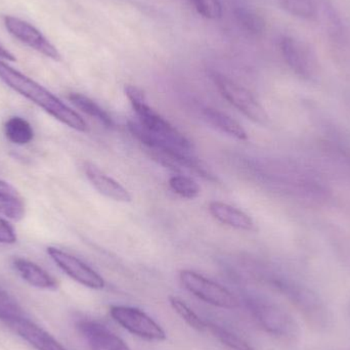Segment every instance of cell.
<instances>
[{"label": "cell", "mask_w": 350, "mask_h": 350, "mask_svg": "<svg viewBox=\"0 0 350 350\" xmlns=\"http://www.w3.org/2000/svg\"><path fill=\"white\" fill-rule=\"evenodd\" d=\"M83 170L88 180L96 187L98 193L106 196L109 199L114 200V201H131V196L129 191L124 187H122L118 181L104 174L94 164L85 162L83 164Z\"/></svg>", "instance_id": "cell-10"}, {"label": "cell", "mask_w": 350, "mask_h": 350, "mask_svg": "<svg viewBox=\"0 0 350 350\" xmlns=\"http://www.w3.org/2000/svg\"><path fill=\"white\" fill-rule=\"evenodd\" d=\"M214 83L217 86L221 96L230 105L238 109L247 118L256 123H265L267 120L265 111L255 100L254 96L239 84L226 78L221 74H212Z\"/></svg>", "instance_id": "cell-5"}, {"label": "cell", "mask_w": 350, "mask_h": 350, "mask_svg": "<svg viewBox=\"0 0 350 350\" xmlns=\"http://www.w3.org/2000/svg\"><path fill=\"white\" fill-rule=\"evenodd\" d=\"M12 267L26 283L37 289L55 290L59 287V283L51 273L28 259L14 258Z\"/></svg>", "instance_id": "cell-11"}, {"label": "cell", "mask_w": 350, "mask_h": 350, "mask_svg": "<svg viewBox=\"0 0 350 350\" xmlns=\"http://www.w3.org/2000/svg\"><path fill=\"white\" fill-rule=\"evenodd\" d=\"M196 10L208 20H217L221 16L222 8L219 0H191Z\"/></svg>", "instance_id": "cell-24"}, {"label": "cell", "mask_w": 350, "mask_h": 350, "mask_svg": "<svg viewBox=\"0 0 350 350\" xmlns=\"http://www.w3.org/2000/svg\"><path fill=\"white\" fill-rule=\"evenodd\" d=\"M280 47L288 65L297 73L306 75L310 67V53L304 43L293 37L285 36L281 39Z\"/></svg>", "instance_id": "cell-12"}, {"label": "cell", "mask_w": 350, "mask_h": 350, "mask_svg": "<svg viewBox=\"0 0 350 350\" xmlns=\"http://www.w3.org/2000/svg\"><path fill=\"white\" fill-rule=\"evenodd\" d=\"M250 308L257 322L267 333L283 340H297L299 326L285 310L265 301L252 302Z\"/></svg>", "instance_id": "cell-3"}, {"label": "cell", "mask_w": 350, "mask_h": 350, "mask_svg": "<svg viewBox=\"0 0 350 350\" xmlns=\"http://www.w3.org/2000/svg\"><path fill=\"white\" fill-rule=\"evenodd\" d=\"M237 21L246 32L252 35H260L265 30V21L260 14L247 8H237Z\"/></svg>", "instance_id": "cell-20"}, {"label": "cell", "mask_w": 350, "mask_h": 350, "mask_svg": "<svg viewBox=\"0 0 350 350\" xmlns=\"http://www.w3.org/2000/svg\"><path fill=\"white\" fill-rule=\"evenodd\" d=\"M27 318L18 300L0 285V321L12 327L18 321Z\"/></svg>", "instance_id": "cell-17"}, {"label": "cell", "mask_w": 350, "mask_h": 350, "mask_svg": "<svg viewBox=\"0 0 350 350\" xmlns=\"http://www.w3.org/2000/svg\"><path fill=\"white\" fill-rule=\"evenodd\" d=\"M26 213V206L18 189L0 179V214L18 221L23 219Z\"/></svg>", "instance_id": "cell-14"}, {"label": "cell", "mask_w": 350, "mask_h": 350, "mask_svg": "<svg viewBox=\"0 0 350 350\" xmlns=\"http://www.w3.org/2000/svg\"><path fill=\"white\" fill-rule=\"evenodd\" d=\"M47 254L51 260L74 281L79 283L84 287L94 290L104 289L105 280L102 275H98L90 265L80 260L77 257L70 253L55 247H49L46 249Z\"/></svg>", "instance_id": "cell-6"}, {"label": "cell", "mask_w": 350, "mask_h": 350, "mask_svg": "<svg viewBox=\"0 0 350 350\" xmlns=\"http://www.w3.org/2000/svg\"><path fill=\"white\" fill-rule=\"evenodd\" d=\"M204 117L209 124L217 129L218 131L241 141L247 139V133L242 125L228 115L214 109H206L204 110Z\"/></svg>", "instance_id": "cell-15"}, {"label": "cell", "mask_w": 350, "mask_h": 350, "mask_svg": "<svg viewBox=\"0 0 350 350\" xmlns=\"http://www.w3.org/2000/svg\"><path fill=\"white\" fill-rule=\"evenodd\" d=\"M10 328L36 350H68L53 338L49 332L43 330L28 318L14 323Z\"/></svg>", "instance_id": "cell-9"}, {"label": "cell", "mask_w": 350, "mask_h": 350, "mask_svg": "<svg viewBox=\"0 0 350 350\" xmlns=\"http://www.w3.org/2000/svg\"><path fill=\"white\" fill-rule=\"evenodd\" d=\"M209 211L211 215L218 221L237 230H251L253 228V221L245 212L222 203L213 201L209 204Z\"/></svg>", "instance_id": "cell-13"}, {"label": "cell", "mask_w": 350, "mask_h": 350, "mask_svg": "<svg viewBox=\"0 0 350 350\" xmlns=\"http://www.w3.org/2000/svg\"><path fill=\"white\" fill-rule=\"evenodd\" d=\"M170 306L174 308L175 312L185 321L191 328L199 331V332H204L207 330V323L204 322L187 304L180 298L175 297V296H170Z\"/></svg>", "instance_id": "cell-22"}, {"label": "cell", "mask_w": 350, "mask_h": 350, "mask_svg": "<svg viewBox=\"0 0 350 350\" xmlns=\"http://www.w3.org/2000/svg\"><path fill=\"white\" fill-rule=\"evenodd\" d=\"M172 191L185 199H193L200 195V187L193 178L185 175H174L170 179Z\"/></svg>", "instance_id": "cell-23"}, {"label": "cell", "mask_w": 350, "mask_h": 350, "mask_svg": "<svg viewBox=\"0 0 350 350\" xmlns=\"http://www.w3.org/2000/svg\"><path fill=\"white\" fill-rule=\"evenodd\" d=\"M110 314L117 324L139 338L148 341H164L167 337L161 326L139 308L112 306Z\"/></svg>", "instance_id": "cell-4"}, {"label": "cell", "mask_w": 350, "mask_h": 350, "mask_svg": "<svg viewBox=\"0 0 350 350\" xmlns=\"http://www.w3.org/2000/svg\"><path fill=\"white\" fill-rule=\"evenodd\" d=\"M4 135L12 144L25 146L34 139L32 125L22 117H10L4 124Z\"/></svg>", "instance_id": "cell-16"}, {"label": "cell", "mask_w": 350, "mask_h": 350, "mask_svg": "<svg viewBox=\"0 0 350 350\" xmlns=\"http://www.w3.org/2000/svg\"><path fill=\"white\" fill-rule=\"evenodd\" d=\"M280 4L286 12L296 18L314 20L319 16L317 0H280Z\"/></svg>", "instance_id": "cell-19"}, {"label": "cell", "mask_w": 350, "mask_h": 350, "mask_svg": "<svg viewBox=\"0 0 350 350\" xmlns=\"http://www.w3.org/2000/svg\"><path fill=\"white\" fill-rule=\"evenodd\" d=\"M0 79L14 92L42 109L63 124L77 131H88V125L79 114L64 104L59 98L18 70L0 59Z\"/></svg>", "instance_id": "cell-1"}, {"label": "cell", "mask_w": 350, "mask_h": 350, "mask_svg": "<svg viewBox=\"0 0 350 350\" xmlns=\"http://www.w3.org/2000/svg\"><path fill=\"white\" fill-rule=\"evenodd\" d=\"M16 234L14 226L0 216V244L12 245L16 243Z\"/></svg>", "instance_id": "cell-25"}, {"label": "cell", "mask_w": 350, "mask_h": 350, "mask_svg": "<svg viewBox=\"0 0 350 350\" xmlns=\"http://www.w3.org/2000/svg\"><path fill=\"white\" fill-rule=\"evenodd\" d=\"M207 330L211 332L218 341H220L222 345H226L228 349L232 350H254L242 337L230 332V330L224 328V327L212 324V323H207Z\"/></svg>", "instance_id": "cell-21"}, {"label": "cell", "mask_w": 350, "mask_h": 350, "mask_svg": "<svg viewBox=\"0 0 350 350\" xmlns=\"http://www.w3.org/2000/svg\"><path fill=\"white\" fill-rule=\"evenodd\" d=\"M179 278L189 293L206 304L224 310H236L240 306V302L232 292L195 271L185 269L180 271Z\"/></svg>", "instance_id": "cell-2"}, {"label": "cell", "mask_w": 350, "mask_h": 350, "mask_svg": "<svg viewBox=\"0 0 350 350\" xmlns=\"http://www.w3.org/2000/svg\"><path fill=\"white\" fill-rule=\"evenodd\" d=\"M3 23L8 33L18 41L53 61H61V53L57 47L46 37L43 36L40 31L37 30L26 21L21 20L16 16H5L3 18Z\"/></svg>", "instance_id": "cell-7"}, {"label": "cell", "mask_w": 350, "mask_h": 350, "mask_svg": "<svg viewBox=\"0 0 350 350\" xmlns=\"http://www.w3.org/2000/svg\"><path fill=\"white\" fill-rule=\"evenodd\" d=\"M0 59H6V61L16 62V57L12 53L4 49L0 45Z\"/></svg>", "instance_id": "cell-26"}, {"label": "cell", "mask_w": 350, "mask_h": 350, "mask_svg": "<svg viewBox=\"0 0 350 350\" xmlns=\"http://www.w3.org/2000/svg\"><path fill=\"white\" fill-rule=\"evenodd\" d=\"M77 328L92 350H131L120 337L100 323L80 321Z\"/></svg>", "instance_id": "cell-8"}, {"label": "cell", "mask_w": 350, "mask_h": 350, "mask_svg": "<svg viewBox=\"0 0 350 350\" xmlns=\"http://www.w3.org/2000/svg\"><path fill=\"white\" fill-rule=\"evenodd\" d=\"M68 98H69V100H71L74 106L77 107L79 110L88 114V116L100 121L105 126L112 127L114 125L110 115L102 107L98 106L96 102H94L92 98H88V96L77 94V92H72Z\"/></svg>", "instance_id": "cell-18"}]
</instances>
